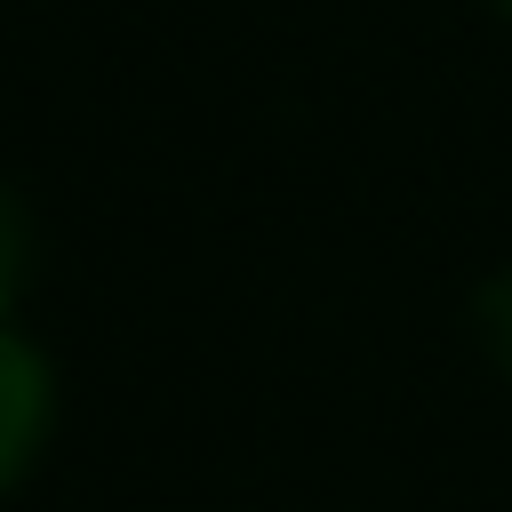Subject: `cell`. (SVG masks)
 <instances>
[{"mask_svg": "<svg viewBox=\"0 0 512 512\" xmlns=\"http://www.w3.org/2000/svg\"><path fill=\"white\" fill-rule=\"evenodd\" d=\"M24 280H32V216H24V200L0 184V328H8L16 296H24Z\"/></svg>", "mask_w": 512, "mask_h": 512, "instance_id": "obj_2", "label": "cell"}, {"mask_svg": "<svg viewBox=\"0 0 512 512\" xmlns=\"http://www.w3.org/2000/svg\"><path fill=\"white\" fill-rule=\"evenodd\" d=\"M48 416H56V376H48V360H40L16 328H0V496H8V488L24 480V464L40 456Z\"/></svg>", "mask_w": 512, "mask_h": 512, "instance_id": "obj_1", "label": "cell"}, {"mask_svg": "<svg viewBox=\"0 0 512 512\" xmlns=\"http://www.w3.org/2000/svg\"><path fill=\"white\" fill-rule=\"evenodd\" d=\"M496 8H504V16H512V0H496Z\"/></svg>", "mask_w": 512, "mask_h": 512, "instance_id": "obj_4", "label": "cell"}, {"mask_svg": "<svg viewBox=\"0 0 512 512\" xmlns=\"http://www.w3.org/2000/svg\"><path fill=\"white\" fill-rule=\"evenodd\" d=\"M472 320H480V344H488V360L512 376V264L480 288V304H472Z\"/></svg>", "mask_w": 512, "mask_h": 512, "instance_id": "obj_3", "label": "cell"}]
</instances>
